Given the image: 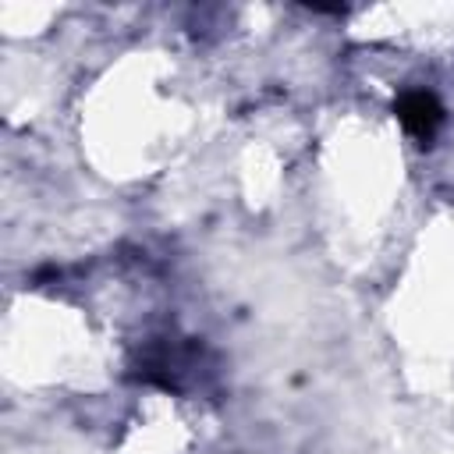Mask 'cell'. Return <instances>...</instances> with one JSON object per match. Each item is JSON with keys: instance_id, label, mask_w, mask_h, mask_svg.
Segmentation results:
<instances>
[{"instance_id": "cell-1", "label": "cell", "mask_w": 454, "mask_h": 454, "mask_svg": "<svg viewBox=\"0 0 454 454\" xmlns=\"http://www.w3.org/2000/svg\"><path fill=\"white\" fill-rule=\"evenodd\" d=\"M397 117L404 124V131L419 142H429L436 135V128L443 124V106L433 92L426 89H408L397 96Z\"/></svg>"}]
</instances>
